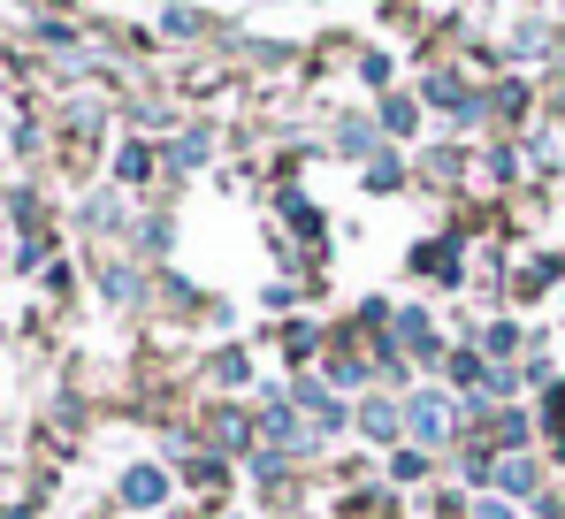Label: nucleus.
Instances as JSON below:
<instances>
[{"mask_svg": "<svg viewBox=\"0 0 565 519\" xmlns=\"http://www.w3.org/2000/svg\"><path fill=\"white\" fill-rule=\"evenodd\" d=\"M405 428L420 435V443H451V405L444 398H413L405 405Z\"/></svg>", "mask_w": 565, "mask_h": 519, "instance_id": "nucleus-1", "label": "nucleus"}, {"mask_svg": "<svg viewBox=\"0 0 565 519\" xmlns=\"http://www.w3.org/2000/svg\"><path fill=\"white\" fill-rule=\"evenodd\" d=\"M161 497H169L161 466H130V474H122V505H138V512H146V505H161Z\"/></svg>", "mask_w": 565, "mask_h": 519, "instance_id": "nucleus-2", "label": "nucleus"}, {"mask_svg": "<svg viewBox=\"0 0 565 519\" xmlns=\"http://www.w3.org/2000/svg\"><path fill=\"white\" fill-rule=\"evenodd\" d=\"M397 337H405L413 351H436V337H428V314H420V306H397Z\"/></svg>", "mask_w": 565, "mask_h": 519, "instance_id": "nucleus-3", "label": "nucleus"}, {"mask_svg": "<svg viewBox=\"0 0 565 519\" xmlns=\"http://www.w3.org/2000/svg\"><path fill=\"white\" fill-rule=\"evenodd\" d=\"M360 428L375 435V443H390V435L405 428V413H397V405H367V413H360Z\"/></svg>", "mask_w": 565, "mask_h": 519, "instance_id": "nucleus-4", "label": "nucleus"}, {"mask_svg": "<svg viewBox=\"0 0 565 519\" xmlns=\"http://www.w3.org/2000/svg\"><path fill=\"white\" fill-rule=\"evenodd\" d=\"M146 169H153L146 146H122V153H115V176H122V183H146Z\"/></svg>", "mask_w": 565, "mask_h": 519, "instance_id": "nucleus-5", "label": "nucleus"}, {"mask_svg": "<svg viewBox=\"0 0 565 519\" xmlns=\"http://www.w3.org/2000/svg\"><path fill=\"white\" fill-rule=\"evenodd\" d=\"M191 161H206V130H191V138H177V169H191Z\"/></svg>", "mask_w": 565, "mask_h": 519, "instance_id": "nucleus-6", "label": "nucleus"}, {"mask_svg": "<svg viewBox=\"0 0 565 519\" xmlns=\"http://www.w3.org/2000/svg\"><path fill=\"white\" fill-rule=\"evenodd\" d=\"M473 519H512V512H504V505H489V497H481V505H473Z\"/></svg>", "mask_w": 565, "mask_h": 519, "instance_id": "nucleus-7", "label": "nucleus"}]
</instances>
